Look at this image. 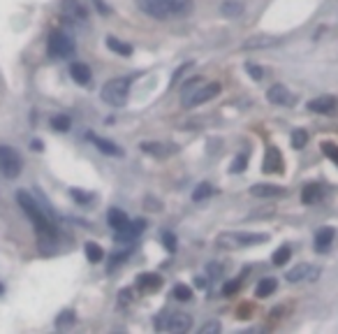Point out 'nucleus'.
I'll return each mask as SVG.
<instances>
[{"instance_id":"f257e3e1","label":"nucleus","mask_w":338,"mask_h":334,"mask_svg":"<svg viewBox=\"0 0 338 334\" xmlns=\"http://www.w3.org/2000/svg\"><path fill=\"white\" fill-rule=\"evenodd\" d=\"M16 202H19V207L23 209L25 216L33 221L37 234H40L42 239H46V242H54V239H56V225H54V221H51L49 213H46L44 209H42L40 204H37L35 200L31 198V193L19 190V193H16Z\"/></svg>"},{"instance_id":"f03ea898","label":"nucleus","mask_w":338,"mask_h":334,"mask_svg":"<svg viewBox=\"0 0 338 334\" xmlns=\"http://www.w3.org/2000/svg\"><path fill=\"white\" fill-rule=\"evenodd\" d=\"M137 7L158 21L176 19L192 12V0H137Z\"/></svg>"},{"instance_id":"7ed1b4c3","label":"nucleus","mask_w":338,"mask_h":334,"mask_svg":"<svg viewBox=\"0 0 338 334\" xmlns=\"http://www.w3.org/2000/svg\"><path fill=\"white\" fill-rule=\"evenodd\" d=\"M220 93V84L218 81H202V79H192L183 86L181 93V105L183 107H197L206 100H213V98Z\"/></svg>"},{"instance_id":"20e7f679","label":"nucleus","mask_w":338,"mask_h":334,"mask_svg":"<svg viewBox=\"0 0 338 334\" xmlns=\"http://www.w3.org/2000/svg\"><path fill=\"white\" fill-rule=\"evenodd\" d=\"M130 86H132V77H114L102 86L100 98L109 107H123L130 98Z\"/></svg>"},{"instance_id":"39448f33","label":"nucleus","mask_w":338,"mask_h":334,"mask_svg":"<svg viewBox=\"0 0 338 334\" xmlns=\"http://www.w3.org/2000/svg\"><path fill=\"white\" fill-rule=\"evenodd\" d=\"M264 242H269V234H264V232H222L216 239L218 246L227 248V251L257 246V244H264Z\"/></svg>"},{"instance_id":"423d86ee","label":"nucleus","mask_w":338,"mask_h":334,"mask_svg":"<svg viewBox=\"0 0 338 334\" xmlns=\"http://www.w3.org/2000/svg\"><path fill=\"white\" fill-rule=\"evenodd\" d=\"M76 51V44L67 33L63 31H54L49 35V42H46V54L51 58H72Z\"/></svg>"},{"instance_id":"0eeeda50","label":"nucleus","mask_w":338,"mask_h":334,"mask_svg":"<svg viewBox=\"0 0 338 334\" xmlns=\"http://www.w3.org/2000/svg\"><path fill=\"white\" fill-rule=\"evenodd\" d=\"M192 327V318L188 314H162L155 320V329L160 332H188Z\"/></svg>"},{"instance_id":"6e6552de","label":"nucleus","mask_w":338,"mask_h":334,"mask_svg":"<svg viewBox=\"0 0 338 334\" xmlns=\"http://www.w3.org/2000/svg\"><path fill=\"white\" fill-rule=\"evenodd\" d=\"M21 167H23V162H21L19 153H16L12 147L0 144V172H3V177L16 179L21 174Z\"/></svg>"},{"instance_id":"1a4fd4ad","label":"nucleus","mask_w":338,"mask_h":334,"mask_svg":"<svg viewBox=\"0 0 338 334\" xmlns=\"http://www.w3.org/2000/svg\"><path fill=\"white\" fill-rule=\"evenodd\" d=\"M322 274V269L315 267V265H297V267H292L288 274H285V278H288L290 283H310V281H318V276Z\"/></svg>"},{"instance_id":"9d476101","label":"nucleus","mask_w":338,"mask_h":334,"mask_svg":"<svg viewBox=\"0 0 338 334\" xmlns=\"http://www.w3.org/2000/svg\"><path fill=\"white\" fill-rule=\"evenodd\" d=\"M61 12H63V16L70 21H86V16H88V10L84 7L81 0H63Z\"/></svg>"},{"instance_id":"9b49d317","label":"nucleus","mask_w":338,"mask_h":334,"mask_svg":"<svg viewBox=\"0 0 338 334\" xmlns=\"http://www.w3.org/2000/svg\"><path fill=\"white\" fill-rule=\"evenodd\" d=\"M283 156H280V151H278L276 147H269L267 153H264V160H262V170L269 174H280L283 172Z\"/></svg>"},{"instance_id":"f8f14e48","label":"nucleus","mask_w":338,"mask_h":334,"mask_svg":"<svg viewBox=\"0 0 338 334\" xmlns=\"http://www.w3.org/2000/svg\"><path fill=\"white\" fill-rule=\"evenodd\" d=\"M308 111H313V114H336L338 109V100L331 96H322V98H315V100L308 102Z\"/></svg>"},{"instance_id":"ddd939ff","label":"nucleus","mask_w":338,"mask_h":334,"mask_svg":"<svg viewBox=\"0 0 338 334\" xmlns=\"http://www.w3.org/2000/svg\"><path fill=\"white\" fill-rule=\"evenodd\" d=\"M250 195L252 198H262V200H273V198H283L285 188L273 186V183H255L250 188Z\"/></svg>"},{"instance_id":"4468645a","label":"nucleus","mask_w":338,"mask_h":334,"mask_svg":"<svg viewBox=\"0 0 338 334\" xmlns=\"http://www.w3.org/2000/svg\"><path fill=\"white\" fill-rule=\"evenodd\" d=\"M278 42H280V37H273V35H252V37H248V40L243 42L241 49H246V51L269 49V46H276Z\"/></svg>"},{"instance_id":"2eb2a0df","label":"nucleus","mask_w":338,"mask_h":334,"mask_svg":"<svg viewBox=\"0 0 338 334\" xmlns=\"http://www.w3.org/2000/svg\"><path fill=\"white\" fill-rule=\"evenodd\" d=\"M267 100L271 102V105H283L285 107V105H292L294 98H292V93L283 86V84H276V86H271L267 91Z\"/></svg>"},{"instance_id":"dca6fc26","label":"nucleus","mask_w":338,"mask_h":334,"mask_svg":"<svg viewBox=\"0 0 338 334\" xmlns=\"http://www.w3.org/2000/svg\"><path fill=\"white\" fill-rule=\"evenodd\" d=\"M88 139H91L93 144H95V149H100L105 156H116L121 158L123 156V149L118 147V144L109 142V139H105V137H97V135H88Z\"/></svg>"},{"instance_id":"f3484780","label":"nucleus","mask_w":338,"mask_h":334,"mask_svg":"<svg viewBox=\"0 0 338 334\" xmlns=\"http://www.w3.org/2000/svg\"><path fill=\"white\" fill-rule=\"evenodd\" d=\"M333 237H336V232H333V228H320L318 234H315V251L318 253H327L329 248H331V242Z\"/></svg>"},{"instance_id":"a211bd4d","label":"nucleus","mask_w":338,"mask_h":334,"mask_svg":"<svg viewBox=\"0 0 338 334\" xmlns=\"http://www.w3.org/2000/svg\"><path fill=\"white\" fill-rule=\"evenodd\" d=\"M107 221H109L111 230L114 232H123V230L130 225V218H127L125 211H121V209H109V213H107Z\"/></svg>"},{"instance_id":"6ab92c4d","label":"nucleus","mask_w":338,"mask_h":334,"mask_svg":"<svg viewBox=\"0 0 338 334\" xmlns=\"http://www.w3.org/2000/svg\"><path fill=\"white\" fill-rule=\"evenodd\" d=\"M144 228H146L144 218H137V221H130V225H127L123 232H118L116 237H118V242H132V239H137L144 232Z\"/></svg>"},{"instance_id":"aec40b11","label":"nucleus","mask_w":338,"mask_h":334,"mask_svg":"<svg viewBox=\"0 0 338 334\" xmlns=\"http://www.w3.org/2000/svg\"><path fill=\"white\" fill-rule=\"evenodd\" d=\"M70 75H72V79H74L76 84H88L93 72H91V67H88L86 63H72Z\"/></svg>"},{"instance_id":"412c9836","label":"nucleus","mask_w":338,"mask_h":334,"mask_svg":"<svg viewBox=\"0 0 338 334\" xmlns=\"http://www.w3.org/2000/svg\"><path fill=\"white\" fill-rule=\"evenodd\" d=\"M137 285L144 290V293H148V290H158L162 285V278L158 276V274H139V278H137Z\"/></svg>"},{"instance_id":"4be33fe9","label":"nucleus","mask_w":338,"mask_h":334,"mask_svg":"<svg viewBox=\"0 0 338 334\" xmlns=\"http://www.w3.org/2000/svg\"><path fill=\"white\" fill-rule=\"evenodd\" d=\"M142 151L144 153H151V156H155V158H165V156H169L174 149L167 147V144H160V142H144L142 144Z\"/></svg>"},{"instance_id":"5701e85b","label":"nucleus","mask_w":338,"mask_h":334,"mask_svg":"<svg viewBox=\"0 0 338 334\" xmlns=\"http://www.w3.org/2000/svg\"><path fill=\"white\" fill-rule=\"evenodd\" d=\"M105 42H107V49H111L118 56H130L132 54V44H127V42L118 40V37H114V35H109Z\"/></svg>"},{"instance_id":"b1692460","label":"nucleus","mask_w":338,"mask_h":334,"mask_svg":"<svg viewBox=\"0 0 338 334\" xmlns=\"http://www.w3.org/2000/svg\"><path fill=\"white\" fill-rule=\"evenodd\" d=\"M220 12L225 16H229V19H237V16L243 14V3L241 0H222Z\"/></svg>"},{"instance_id":"393cba45","label":"nucleus","mask_w":338,"mask_h":334,"mask_svg":"<svg viewBox=\"0 0 338 334\" xmlns=\"http://www.w3.org/2000/svg\"><path fill=\"white\" fill-rule=\"evenodd\" d=\"M276 288H278V281L271 278V276H267L257 283V288H255V297H269V295L276 293Z\"/></svg>"},{"instance_id":"a878e982","label":"nucleus","mask_w":338,"mask_h":334,"mask_svg":"<svg viewBox=\"0 0 338 334\" xmlns=\"http://www.w3.org/2000/svg\"><path fill=\"white\" fill-rule=\"evenodd\" d=\"M84 251H86V260H88V263H93V265L102 263V258H105L102 246H100V244H95V242H88L86 246H84Z\"/></svg>"},{"instance_id":"bb28decb","label":"nucleus","mask_w":338,"mask_h":334,"mask_svg":"<svg viewBox=\"0 0 338 334\" xmlns=\"http://www.w3.org/2000/svg\"><path fill=\"white\" fill-rule=\"evenodd\" d=\"M320 195H322V188H320L318 183H308V186L301 190V202L303 204H313Z\"/></svg>"},{"instance_id":"cd10ccee","label":"nucleus","mask_w":338,"mask_h":334,"mask_svg":"<svg viewBox=\"0 0 338 334\" xmlns=\"http://www.w3.org/2000/svg\"><path fill=\"white\" fill-rule=\"evenodd\" d=\"M211 193H213V186L204 181V183H199V186L192 190V200H195V202H202V200L211 198Z\"/></svg>"},{"instance_id":"c85d7f7f","label":"nucleus","mask_w":338,"mask_h":334,"mask_svg":"<svg viewBox=\"0 0 338 334\" xmlns=\"http://www.w3.org/2000/svg\"><path fill=\"white\" fill-rule=\"evenodd\" d=\"M172 295L178 299V302H190V299H192V288H190V285H186V283H176V285H174V290H172Z\"/></svg>"},{"instance_id":"c756f323","label":"nucleus","mask_w":338,"mask_h":334,"mask_svg":"<svg viewBox=\"0 0 338 334\" xmlns=\"http://www.w3.org/2000/svg\"><path fill=\"white\" fill-rule=\"evenodd\" d=\"M290 255H292V248H290V246H280L276 253H273L271 263L276 265V267H280V265H285V263L290 260Z\"/></svg>"},{"instance_id":"7c9ffc66","label":"nucleus","mask_w":338,"mask_h":334,"mask_svg":"<svg viewBox=\"0 0 338 334\" xmlns=\"http://www.w3.org/2000/svg\"><path fill=\"white\" fill-rule=\"evenodd\" d=\"M70 123H72L70 116H65V114L51 118V128H54L56 132H67V130H70Z\"/></svg>"},{"instance_id":"2f4dec72","label":"nucleus","mask_w":338,"mask_h":334,"mask_svg":"<svg viewBox=\"0 0 338 334\" xmlns=\"http://www.w3.org/2000/svg\"><path fill=\"white\" fill-rule=\"evenodd\" d=\"M290 142H292V149H303L308 144V132L306 130H294L292 137H290Z\"/></svg>"},{"instance_id":"473e14b6","label":"nucleus","mask_w":338,"mask_h":334,"mask_svg":"<svg viewBox=\"0 0 338 334\" xmlns=\"http://www.w3.org/2000/svg\"><path fill=\"white\" fill-rule=\"evenodd\" d=\"M246 70H248V75H250L255 81H262L264 77H267V70H264V67H259V65H255V63H248Z\"/></svg>"},{"instance_id":"72a5a7b5","label":"nucleus","mask_w":338,"mask_h":334,"mask_svg":"<svg viewBox=\"0 0 338 334\" xmlns=\"http://www.w3.org/2000/svg\"><path fill=\"white\" fill-rule=\"evenodd\" d=\"M322 151H324V156L329 158L331 162H336V167H338V147L336 144H322Z\"/></svg>"},{"instance_id":"f704fd0d","label":"nucleus","mask_w":338,"mask_h":334,"mask_svg":"<svg viewBox=\"0 0 338 334\" xmlns=\"http://www.w3.org/2000/svg\"><path fill=\"white\" fill-rule=\"evenodd\" d=\"M246 162H248V156H246V153L237 156V158H234V162H232V172H234V174L243 172V170H246Z\"/></svg>"},{"instance_id":"c9c22d12","label":"nucleus","mask_w":338,"mask_h":334,"mask_svg":"<svg viewBox=\"0 0 338 334\" xmlns=\"http://www.w3.org/2000/svg\"><path fill=\"white\" fill-rule=\"evenodd\" d=\"M72 320H74V314H72V311H63V314L56 318V325H58V327H63V325H70Z\"/></svg>"},{"instance_id":"e433bc0d","label":"nucleus","mask_w":338,"mask_h":334,"mask_svg":"<svg viewBox=\"0 0 338 334\" xmlns=\"http://www.w3.org/2000/svg\"><path fill=\"white\" fill-rule=\"evenodd\" d=\"M190 67H192V63H183V65L178 67L176 72H174L172 81H169V86H174V84H178V79H181V77H183V72H188V70H190Z\"/></svg>"},{"instance_id":"4c0bfd02","label":"nucleus","mask_w":338,"mask_h":334,"mask_svg":"<svg viewBox=\"0 0 338 334\" xmlns=\"http://www.w3.org/2000/svg\"><path fill=\"white\" fill-rule=\"evenodd\" d=\"M162 242H165V246L169 248L172 253H174V251H176V237H174L172 232H165V234H162Z\"/></svg>"},{"instance_id":"58836bf2","label":"nucleus","mask_w":338,"mask_h":334,"mask_svg":"<svg viewBox=\"0 0 338 334\" xmlns=\"http://www.w3.org/2000/svg\"><path fill=\"white\" fill-rule=\"evenodd\" d=\"M70 195L74 200H79V202H84V204H88L91 202V195H88V193H81V190H70Z\"/></svg>"},{"instance_id":"ea45409f","label":"nucleus","mask_w":338,"mask_h":334,"mask_svg":"<svg viewBox=\"0 0 338 334\" xmlns=\"http://www.w3.org/2000/svg\"><path fill=\"white\" fill-rule=\"evenodd\" d=\"M211 332H220V323H206L199 329V334H211Z\"/></svg>"},{"instance_id":"a19ab883","label":"nucleus","mask_w":338,"mask_h":334,"mask_svg":"<svg viewBox=\"0 0 338 334\" xmlns=\"http://www.w3.org/2000/svg\"><path fill=\"white\" fill-rule=\"evenodd\" d=\"M239 285H241V281L237 278V281H232V283L225 285V288H222V293H225V295H234V293L239 290Z\"/></svg>"},{"instance_id":"79ce46f5","label":"nucleus","mask_w":338,"mask_h":334,"mask_svg":"<svg viewBox=\"0 0 338 334\" xmlns=\"http://www.w3.org/2000/svg\"><path fill=\"white\" fill-rule=\"evenodd\" d=\"M33 149H35V151H42V142H33Z\"/></svg>"},{"instance_id":"37998d69","label":"nucleus","mask_w":338,"mask_h":334,"mask_svg":"<svg viewBox=\"0 0 338 334\" xmlns=\"http://www.w3.org/2000/svg\"><path fill=\"white\" fill-rule=\"evenodd\" d=\"M3 293H5V285H3V283H0V295H3Z\"/></svg>"}]
</instances>
